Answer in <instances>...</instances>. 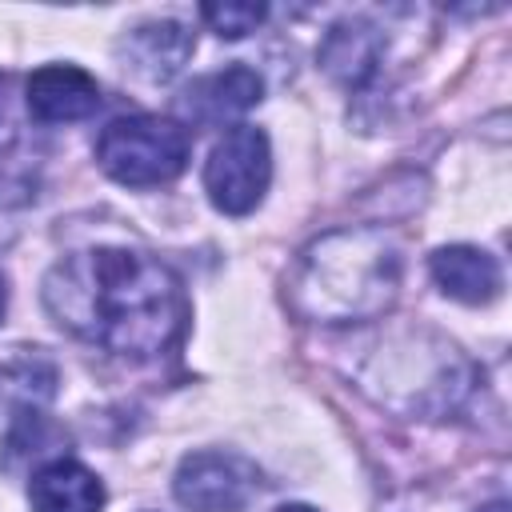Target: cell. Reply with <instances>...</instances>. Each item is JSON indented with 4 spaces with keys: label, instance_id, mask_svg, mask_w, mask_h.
<instances>
[{
    "label": "cell",
    "instance_id": "1",
    "mask_svg": "<svg viewBox=\"0 0 512 512\" xmlns=\"http://www.w3.org/2000/svg\"><path fill=\"white\" fill-rule=\"evenodd\" d=\"M44 308L84 344L156 360L184 336L188 300L180 276L136 248H84L44 276Z\"/></svg>",
    "mask_w": 512,
    "mask_h": 512
},
{
    "label": "cell",
    "instance_id": "2",
    "mask_svg": "<svg viewBox=\"0 0 512 512\" xmlns=\"http://www.w3.org/2000/svg\"><path fill=\"white\" fill-rule=\"evenodd\" d=\"M300 308L320 320H360L396 296V252L376 232H340L304 256Z\"/></svg>",
    "mask_w": 512,
    "mask_h": 512
},
{
    "label": "cell",
    "instance_id": "3",
    "mask_svg": "<svg viewBox=\"0 0 512 512\" xmlns=\"http://www.w3.org/2000/svg\"><path fill=\"white\" fill-rule=\"evenodd\" d=\"M188 132L184 124L168 116H116L100 140H96V160L100 168L128 188H152L168 184L184 172L188 164Z\"/></svg>",
    "mask_w": 512,
    "mask_h": 512
},
{
    "label": "cell",
    "instance_id": "4",
    "mask_svg": "<svg viewBox=\"0 0 512 512\" xmlns=\"http://www.w3.org/2000/svg\"><path fill=\"white\" fill-rule=\"evenodd\" d=\"M268 180H272V152L260 128L236 124L212 144L208 164H204V188H208V200L224 216L252 212L264 200Z\"/></svg>",
    "mask_w": 512,
    "mask_h": 512
},
{
    "label": "cell",
    "instance_id": "5",
    "mask_svg": "<svg viewBox=\"0 0 512 512\" xmlns=\"http://www.w3.org/2000/svg\"><path fill=\"white\" fill-rule=\"evenodd\" d=\"M172 488L192 512H240L256 496L260 472L236 452H192L180 460Z\"/></svg>",
    "mask_w": 512,
    "mask_h": 512
},
{
    "label": "cell",
    "instance_id": "6",
    "mask_svg": "<svg viewBox=\"0 0 512 512\" xmlns=\"http://www.w3.org/2000/svg\"><path fill=\"white\" fill-rule=\"evenodd\" d=\"M24 100L40 124H72L100 108V84L76 64H48L28 76Z\"/></svg>",
    "mask_w": 512,
    "mask_h": 512
},
{
    "label": "cell",
    "instance_id": "7",
    "mask_svg": "<svg viewBox=\"0 0 512 512\" xmlns=\"http://www.w3.org/2000/svg\"><path fill=\"white\" fill-rule=\"evenodd\" d=\"M28 500H32V512H100L104 484L80 460L60 456L32 472Z\"/></svg>",
    "mask_w": 512,
    "mask_h": 512
},
{
    "label": "cell",
    "instance_id": "8",
    "mask_svg": "<svg viewBox=\"0 0 512 512\" xmlns=\"http://www.w3.org/2000/svg\"><path fill=\"white\" fill-rule=\"evenodd\" d=\"M428 268H432V280L440 284V292L460 300V304H488L500 296V284H504L496 256L468 248V244H452V248L432 252Z\"/></svg>",
    "mask_w": 512,
    "mask_h": 512
},
{
    "label": "cell",
    "instance_id": "9",
    "mask_svg": "<svg viewBox=\"0 0 512 512\" xmlns=\"http://www.w3.org/2000/svg\"><path fill=\"white\" fill-rule=\"evenodd\" d=\"M124 56H128L124 68H132V72L144 76V80L164 84V80H172V76L184 68V60L192 56V32H188L184 24H176V20L140 24V28L128 32Z\"/></svg>",
    "mask_w": 512,
    "mask_h": 512
},
{
    "label": "cell",
    "instance_id": "10",
    "mask_svg": "<svg viewBox=\"0 0 512 512\" xmlns=\"http://www.w3.org/2000/svg\"><path fill=\"white\" fill-rule=\"evenodd\" d=\"M264 92V80L236 64V68H224V72H212L204 80H196L188 92H184V112L200 124H220L228 116H240L248 112Z\"/></svg>",
    "mask_w": 512,
    "mask_h": 512
},
{
    "label": "cell",
    "instance_id": "11",
    "mask_svg": "<svg viewBox=\"0 0 512 512\" xmlns=\"http://www.w3.org/2000/svg\"><path fill=\"white\" fill-rule=\"evenodd\" d=\"M56 396V368L36 348H12L0 360V412L36 416L40 404Z\"/></svg>",
    "mask_w": 512,
    "mask_h": 512
},
{
    "label": "cell",
    "instance_id": "12",
    "mask_svg": "<svg viewBox=\"0 0 512 512\" xmlns=\"http://www.w3.org/2000/svg\"><path fill=\"white\" fill-rule=\"evenodd\" d=\"M376 52H380V40L372 36V28L364 24H340L332 28L328 44H324V68L348 84L364 80L376 64Z\"/></svg>",
    "mask_w": 512,
    "mask_h": 512
},
{
    "label": "cell",
    "instance_id": "13",
    "mask_svg": "<svg viewBox=\"0 0 512 512\" xmlns=\"http://www.w3.org/2000/svg\"><path fill=\"white\" fill-rule=\"evenodd\" d=\"M200 16L212 24L216 36L240 40V36H248V32H256V28L264 24L268 8H264V4H204Z\"/></svg>",
    "mask_w": 512,
    "mask_h": 512
},
{
    "label": "cell",
    "instance_id": "14",
    "mask_svg": "<svg viewBox=\"0 0 512 512\" xmlns=\"http://www.w3.org/2000/svg\"><path fill=\"white\" fill-rule=\"evenodd\" d=\"M276 512H316V508H308V504H284V508H276Z\"/></svg>",
    "mask_w": 512,
    "mask_h": 512
},
{
    "label": "cell",
    "instance_id": "15",
    "mask_svg": "<svg viewBox=\"0 0 512 512\" xmlns=\"http://www.w3.org/2000/svg\"><path fill=\"white\" fill-rule=\"evenodd\" d=\"M480 512H508V504H488V508H480Z\"/></svg>",
    "mask_w": 512,
    "mask_h": 512
},
{
    "label": "cell",
    "instance_id": "16",
    "mask_svg": "<svg viewBox=\"0 0 512 512\" xmlns=\"http://www.w3.org/2000/svg\"><path fill=\"white\" fill-rule=\"evenodd\" d=\"M0 316H4V280H0Z\"/></svg>",
    "mask_w": 512,
    "mask_h": 512
},
{
    "label": "cell",
    "instance_id": "17",
    "mask_svg": "<svg viewBox=\"0 0 512 512\" xmlns=\"http://www.w3.org/2000/svg\"><path fill=\"white\" fill-rule=\"evenodd\" d=\"M0 116H4V80H0Z\"/></svg>",
    "mask_w": 512,
    "mask_h": 512
}]
</instances>
